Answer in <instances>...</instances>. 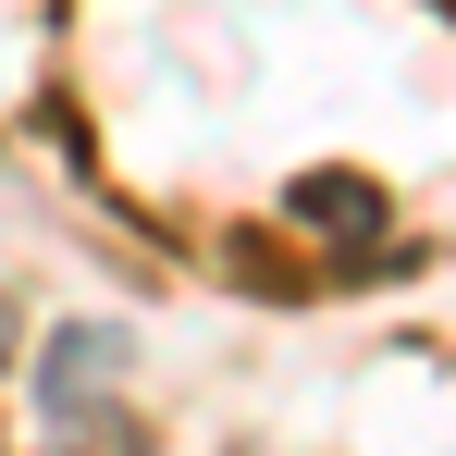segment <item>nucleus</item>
Here are the masks:
<instances>
[{
    "label": "nucleus",
    "instance_id": "2",
    "mask_svg": "<svg viewBox=\"0 0 456 456\" xmlns=\"http://www.w3.org/2000/svg\"><path fill=\"white\" fill-rule=\"evenodd\" d=\"M0 346H12V297H0Z\"/></svg>",
    "mask_w": 456,
    "mask_h": 456
},
{
    "label": "nucleus",
    "instance_id": "1",
    "mask_svg": "<svg viewBox=\"0 0 456 456\" xmlns=\"http://www.w3.org/2000/svg\"><path fill=\"white\" fill-rule=\"evenodd\" d=\"M37 456H160V444H149V419L111 382H75V395H50V444Z\"/></svg>",
    "mask_w": 456,
    "mask_h": 456
}]
</instances>
